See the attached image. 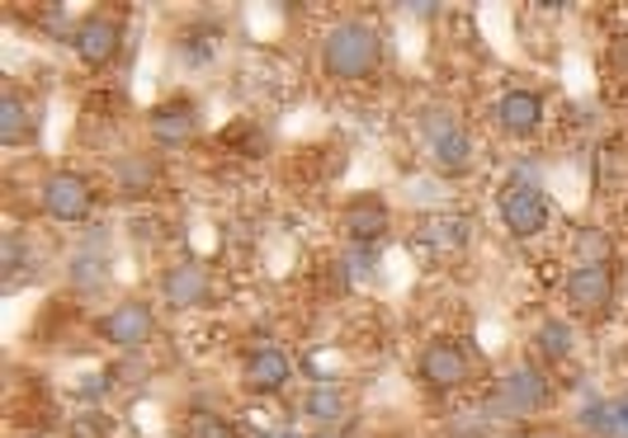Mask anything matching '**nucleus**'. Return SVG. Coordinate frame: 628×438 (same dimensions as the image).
<instances>
[{"label": "nucleus", "mask_w": 628, "mask_h": 438, "mask_svg": "<svg viewBox=\"0 0 628 438\" xmlns=\"http://www.w3.org/2000/svg\"><path fill=\"white\" fill-rule=\"evenodd\" d=\"M379 62V33L369 24H341L326 38V67L336 76H364Z\"/></svg>", "instance_id": "nucleus-1"}, {"label": "nucleus", "mask_w": 628, "mask_h": 438, "mask_svg": "<svg viewBox=\"0 0 628 438\" xmlns=\"http://www.w3.org/2000/svg\"><path fill=\"white\" fill-rule=\"evenodd\" d=\"M501 217H506L510 236L529 241V236H534V231L548 222V198H543L539 189H529V185H516V189L501 193Z\"/></svg>", "instance_id": "nucleus-2"}, {"label": "nucleus", "mask_w": 628, "mask_h": 438, "mask_svg": "<svg viewBox=\"0 0 628 438\" xmlns=\"http://www.w3.org/2000/svg\"><path fill=\"white\" fill-rule=\"evenodd\" d=\"M43 212L48 217H62V222H81V217L90 212V189L86 179H76L71 170L52 175L43 185Z\"/></svg>", "instance_id": "nucleus-3"}, {"label": "nucleus", "mask_w": 628, "mask_h": 438, "mask_svg": "<svg viewBox=\"0 0 628 438\" xmlns=\"http://www.w3.org/2000/svg\"><path fill=\"white\" fill-rule=\"evenodd\" d=\"M114 52H119V19L90 14L86 24L76 29V57H81L86 67H105V62H114Z\"/></svg>", "instance_id": "nucleus-4"}, {"label": "nucleus", "mask_w": 628, "mask_h": 438, "mask_svg": "<svg viewBox=\"0 0 628 438\" xmlns=\"http://www.w3.org/2000/svg\"><path fill=\"white\" fill-rule=\"evenodd\" d=\"M567 297H572L577 311H600L610 302V269L605 265H581L572 278H567Z\"/></svg>", "instance_id": "nucleus-5"}, {"label": "nucleus", "mask_w": 628, "mask_h": 438, "mask_svg": "<svg viewBox=\"0 0 628 438\" xmlns=\"http://www.w3.org/2000/svg\"><path fill=\"white\" fill-rule=\"evenodd\" d=\"M539 113H543V99L529 94V90H510V94H501V104H497V118H501V128L510 137H529V132H534Z\"/></svg>", "instance_id": "nucleus-6"}, {"label": "nucleus", "mask_w": 628, "mask_h": 438, "mask_svg": "<svg viewBox=\"0 0 628 438\" xmlns=\"http://www.w3.org/2000/svg\"><path fill=\"white\" fill-rule=\"evenodd\" d=\"M421 377H425L430 387H440V391L459 387L463 377H468V358H463V349H454V345L425 349V358H421Z\"/></svg>", "instance_id": "nucleus-7"}, {"label": "nucleus", "mask_w": 628, "mask_h": 438, "mask_svg": "<svg viewBox=\"0 0 628 438\" xmlns=\"http://www.w3.org/2000/svg\"><path fill=\"white\" fill-rule=\"evenodd\" d=\"M100 330L109 335L114 345H143L147 335H151V311L137 307V302H128V307H119V311H109Z\"/></svg>", "instance_id": "nucleus-8"}, {"label": "nucleus", "mask_w": 628, "mask_h": 438, "mask_svg": "<svg viewBox=\"0 0 628 438\" xmlns=\"http://www.w3.org/2000/svg\"><path fill=\"white\" fill-rule=\"evenodd\" d=\"M387 227V208L383 203H355L345 212V236L350 241H360V246H374L379 236Z\"/></svg>", "instance_id": "nucleus-9"}, {"label": "nucleus", "mask_w": 628, "mask_h": 438, "mask_svg": "<svg viewBox=\"0 0 628 438\" xmlns=\"http://www.w3.org/2000/svg\"><path fill=\"white\" fill-rule=\"evenodd\" d=\"M425 246H440V250H463L468 246V222L454 212H435L425 217V231H421Z\"/></svg>", "instance_id": "nucleus-10"}, {"label": "nucleus", "mask_w": 628, "mask_h": 438, "mask_svg": "<svg viewBox=\"0 0 628 438\" xmlns=\"http://www.w3.org/2000/svg\"><path fill=\"white\" fill-rule=\"evenodd\" d=\"M194 128V109L189 104H166L151 113V137L156 142H185Z\"/></svg>", "instance_id": "nucleus-11"}, {"label": "nucleus", "mask_w": 628, "mask_h": 438, "mask_svg": "<svg viewBox=\"0 0 628 438\" xmlns=\"http://www.w3.org/2000/svg\"><path fill=\"white\" fill-rule=\"evenodd\" d=\"M246 377H251V387L279 391V387L288 382V358H284L279 349H265V354H255V358H251V368H246Z\"/></svg>", "instance_id": "nucleus-12"}, {"label": "nucleus", "mask_w": 628, "mask_h": 438, "mask_svg": "<svg viewBox=\"0 0 628 438\" xmlns=\"http://www.w3.org/2000/svg\"><path fill=\"white\" fill-rule=\"evenodd\" d=\"M204 292H208V283H204V273L199 269H175L170 278H166V297L175 307H189V302H204Z\"/></svg>", "instance_id": "nucleus-13"}, {"label": "nucleus", "mask_w": 628, "mask_h": 438, "mask_svg": "<svg viewBox=\"0 0 628 438\" xmlns=\"http://www.w3.org/2000/svg\"><path fill=\"white\" fill-rule=\"evenodd\" d=\"M501 391L510 396V406H516V410H529V406H543V391H548V387H543V377H539V372L520 368Z\"/></svg>", "instance_id": "nucleus-14"}, {"label": "nucleus", "mask_w": 628, "mask_h": 438, "mask_svg": "<svg viewBox=\"0 0 628 438\" xmlns=\"http://www.w3.org/2000/svg\"><path fill=\"white\" fill-rule=\"evenodd\" d=\"M307 415H317V420H341V415H345V396L336 387H317L307 396Z\"/></svg>", "instance_id": "nucleus-15"}, {"label": "nucleus", "mask_w": 628, "mask_h": 438, "mask_svg": "<svg viewBox=\"0 0 628 438\" xmlns=\"http://www.w3.org/2000/svg\"><path fill=\"white\" fill-rule=\"evenodd\" d=\"M185 438H237V429H232L223 415H189Z\"/></svg>", "instance_id": "nucleus-16"}]
</instances>
